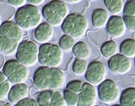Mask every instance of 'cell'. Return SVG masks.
Wrapping results in <instances>:
<instances>
[{
  "label": "cell",
  "instance_id": "obj_1",
  "mask_svg": "<svg viewBox=\"0 0 135 106\" xmlns=\"http://www.w3.org/2000/svg\"><path fill=\"white\" fill-rule=\"evenodd\" d=\"M32 81L38 91L59 90L65 85L66 75L58 67L42 66L35 71Z\"/></svg>",
  "mask_w": 135,
  "mask_h": 106
},
{
  "label": "cell",
  "instance_id": "obj_2",
  "mask_svg": "<svg viewBox=\"0 0 135 106\" xmlns=\"http://www.w3.org/2000/svg\"><path fill=\"white\" fill-rule=\"evenodd\" d=\"M41 14L46 23L52 27H59L62 26L63 21L69 14V8L65 2L52 0L43 6Z\"/></svg>",
  "mask_w": 135,
  "mask_h": 106
},
{
  "label": "cell",
  "instance_id": "obj_3",
  "mask_svg": "<svg viewBox=\"0 0 135 106\" xmlns=\"http://www.w3.org/2000/svg\"><path fill=\"white\" fill-rule=\"evenodd\" d=\"M15 19L23 31H28L36 29L41 23L42 14L37 6L25 4L18 8L15 14Z\"/></svg>",
  "mask_w": 135,
  "mask_h": 106
},
{
  "label": "cell",
  "instance_id": "obj_4",
  "mask_svg": "<svg viewBox=\"0 0 135 106\" xmlns=\"http://www.w3.org/2000/svg\"><path fill=\"white\" fill-rule=\"evenodd\" d=\"M61 27L65 35L70 36L75 40H79L87 33L89 23L84 15L79 13H71L67 16Z\"/></svg>",
  "mask_w": 135,
  "mask_h": 106
},
{
  "label": "cell",
  "instance_id": "obj_5",
  "mask_svg": "<svg viewBox=\"0 0 135 106\" xmlns=\"http://www.w3.org/2000/svg\"><path fill=\"white\" fill-rule=\"evenodd\" d=\"M63 60V51L59 46L52 43L42 44L39 48L38 62L41 66L58 67Z\"/></svg>",
  "mask_w": 135,
  "mask_h": 106
},
{
  "label": "cell",
  "instance_id": "obj_6",
  "mask_svg": "<svg viewBox=\"0 0 135 106\" xmlns=\"http://www.w3.org/2000/svg\"><path fill=\"white\" fill-rule=\"evenodd\" d=\"M3 73L11 84L25 83L29 78V68L16 60H8L3 67Z\"/></svg>",
  "mask_w": 135,
  "mask_h": 106
},
{
  "label": "cell",
  "instance_id": "obj_7",
  "mask_svg": "<svg viewBox=\"0 0 135 106\" xmlns=\"http://www.w3.org/2000/svg\"><path fill=\"white\" fill-rule=\"evenodd\" d=\"M39 48L40 46L32 41H21L15 54L16 60L27 67L35 66L38 62Z\"/></svg>",
  "mask_w": 135,
  "mask_h": 106
},
{
  "label": "cell",
  "instance_id": "obj_8",
  "mask_svg": "<svg viewBox=\"0 0 135 106\" xmlns=\"http://www.w3.org/2000/svg\"><path fill=\"white\" fill-rule=\"evenodd\" d=\"M97 92L100 100L105 104H113L120 99L121 92L114 80L105 79L99 85Z\"/></svg>",
  "mask_w": 135,
  "mask_h": 106
},
{
  "label": "cell",
  "instance_id": "obj_9",
  "mask_svg": "<svg viewBox=\"0 0 135 106\" xmlns=\"http://www.w3.org/2000/svg\"><path fill=\"white\" fill-rule=\"evenodd\" d=\"M107 69L104 63L100 61H93L89 64L84 76L87 83L95 87L107 79Z\"/></svg>",
  "mask_w": 135,
  "mask_h": 106
},
{
  "label": "cell",
  "instance_id": "obj_10",
  "mask_svg": "<svg viewBox=\"0 0 135 106\" xmlns=\"http://www.w3.org/2000/svg\"><path fill=\"white\" fill-rule=\"evenodd\" d=\"M36 101L39 106H67L63 93L59 90L39 91Z\"/></svg>",
  "mask_w": 135,
  "mask_h": 106
},
{
  "label": "cell",
  "instance_id": "obj_11",
  "mask_svg": "<svg viewBox=\"0 0 135 106\" xmlns=\"http://www.w3.org/2000/svg\"><path fill=\"white\" fill-rule=\"evenodd\" d=\"M108 68L112 73L119 75H124L128 73L132 69V61L123 55L117 54L108 60Z\"/></svg>",
  "mask_w": 135,
  "mask_h": 106
},
{
  "label": "cell",
  "instance_id": "obj_12",
  "mask_svg": "<svg viewBox=\"0 0 135 106\" xmlns=\"http://www.w3.org/2000/svg\"><path fill=\"white\" fill-rule=\"evenodd\" d=\"M0 34L8 39L18 41L20 43L23 41L24 31L14 21L6 20L3 22L0 26Z\"/></svg>",
  "mask_w": 135,
  "mask_h": 106
},
{
  "label": "cell",
  "instance_id": "obj_13",
  "mask_svg": "<svg viewBox=\"0 0 135 106\" xmlns=\"http://www.w3.org/2000/svg\"><path fill=\"white\" fill-rule=\"evenodd\" d=\"M97 92L95 86L89 83H84L80 94H79L78 106H95L97 102Z\"/></svg>",
  "mask_w": 135,
  "mask_h": 106
},
{
  "label": "cell",
  "instance_id": "obj_14",
  "mask_svg": "<svg viewBox=\"0 0 135 106\" xmlns=\"http://www.w3.org/2000/svg\"><path fill=\"white\" fill-rule=\"evenodd\" d=\"M105 27H107V32L108 36L114 39L124 36L127 29L123 18H122L119 15H112V17H110Z\"/></svg>",
  "mask_w": 135,
  "mask_h": 106
},
{
  "label": "cell",
  "instance_id": "obj_15",
  "mask_svg": "<svg viewBox=\"0 0 135 106\" xmlns=\"http://www.w3.org/2000/svg\"><path fill=\"white\" fill-rule=\"evenodd\" d=\"M54 36V29L51 24L46 22L41 23L34 29L33 37L40 44L49 43Z\"/></svg>",
  "mask_w": 135,
  "mask_h": 106
},
{
  "label": "cell",
  "instance_id": "obj_16",
  "mask_svg": "<svg viewBox=\"0 0 135 106\" xmlns=\"http://www.w3.org/2000/svg\"><path fill=\"white\" fill-rule=\"evenodd\" d=\"M29 87L25 83H19L13 85L8 94V99L12 104H17L25 98H28Z\"/></svg>",
  "mask_w": 135,
  "mask_h": 106
},
{
  "label": "cell",
  "instance_id": "obj_17",
  "mask_svg": "<svg viewBox=\"0 0 135 106\" xmlns=\"http://www.w3.org/2000/svg\"><path fill=\"white\" fill-rule=\"evenodd\" d=\"M109 19V12L104 9V8H95L92 12V24L96 29H103L104 27L107 26Z\"/></svg>",
  "mask_w": 135,
  "mask_h": 106
},
{
  "label": "cell",
  "instance_id": "obj_18",
  "mask_svg": "<svg viewBox=\"0 0 135 106\" xmlns=\"http://www.w3.org/2000/svg\"><path fill=\"white\" fill-rule=\"evenodd\" d=\"M20 42L8 39L0 34V54L4 56H12L16 54Z\"/></svg>",
  "mask_w": 135,
  "mask_h": 106
},
{
  "label": "cell",
  "instance_id": "obj_19",
  "mask_svg": "<svg viewBox=\"0 0 135 106\" xmlns=\"http://www.w3.org/2000/svg\"><path fill=\"white\" fill-rule=\"evenodd\" d=\"M73 54L79 59H83V60H87L91 56V49L85 42L79 41L74 46Z\"/></svg>",
  "mask_w": 135,
  "mask_h": 106
},
{
  "label": "cell",
  "instance_id": "obj_20",
  "mask_svg": "<svg viewBox=\"0 0 135 106\" xmlns=\"http://www.w3.org/2000/svg\"><path fill=\"white\" fill-rule=\"evenodd\" d=\"M119 52L122 55L130 59L135 58V40L128 38L122 41L119 46Z\"/></svg>",
  "mask_w": 135,
  "mask_h": 106
},
{
  "label": "cell",
  "instance_id": "obj_21",
  "mask_svg": "<svg viewBox=\"0 0 135 106\" xmlns=\"http://www.w3.org/2000/svg\"><path fill=\"white\" fill-rule=\"evenodd\" d=\"M104 3L108 12L112 15H120L123 13L125 5L123 0H104Z\"/></svg>",
  "mask_w": 135,
  "mask_h": 106
},
{
  "label": "cell",
  "instance_id": "obj_22",
  "mask_svg": "<svg viewBox=\"0 0 135 106\" xmlns=\"http://www.w3.org/2000/svg\"><path fill=\"white\" fill-rule=\"evenodd\" d=\"M118 46L114 41H107L100 46V52L104 57L110 59L113 56L118 54Z\"/></svg>",
  "mask_w": 135,
  "mask_h": 106
},
{
  "label": "cell",
  "instance_id": "obj_23",
  "mask_svg": "<svg viewBox=\"0 0 135 106\" xmlns=\"http://www.w3.org/2000/svg\"><path fill=\"white\" fill-rule=\"evenodd\" d=\"M120 104L122 106H133L135 101V88H128L121 93Z\"/></svg>",
  "mask_w": 135,
  "mask_h": 106
},
{
  "label": "cell",
  "instance_id": "obj_24",
  "mask_svg": "<svg viewBox=\"0 0 135 106\" xmlns=\"http://www.w3.org/2000/svg\"><path fill=\"white\" fill-rule=\"evenodd\" d=\"M87 36L90 39V42L94 43L96 46H102L107 41V35L104 31H89L87 33Z\"/></svg>",
  "mask_w": 135,
  "mask_h": 106
},
{
  "label": "cell",
  "instance_id": "obj_25",
  "mask_svg": "<svg viewBox=\"0 0 135 106\" xmlns=\"http://www.w3.org/2000/svg\"><path fill=\"white\" fill-rule=\"evenodd\" d=\"M88 66H89V64L86 60L77 58L76 60H74V62L73 63V67H72L73 73L77 76L85 75Z\"/></svg>",
  "mask_w": 135,
  "mask_h": 106
},
{
  "label": "cell",
  "instance_id": "obj_26",
  "mask_svg": "<svg viewBox=\"0 0 135 106\" xmlns=\"http://www.w3.org/2000/svg\"><path fill=\"white\" fill-rule=\"evenodd\" d=\"M76 44V40L73 37L68 35H63L59 40V46L65 52H69L73 50L74 46Z\"/></svg>",
  "mask_w": 135,
  "mask_h": 106
},
{
  "label": "cell",
  "instance_id": "obj_27",
  "mask_svg": "<svg viewBox=\"0 0 135 106\" xmlns=\"http://www.w3.org/2000/svg\"><path fill=\"white\" fill-rule=\"evenodd\" d=\"M15 7L10 5L9 3H6L3 2H0V17L1 19L8 20L15 14Z\"/></svg>",
  "mask_w": 135,
  "mask_h": 106
},
{
  "label": "cell",
  "instance_id": "obj_28",
  "mask_svg": "<svg viewBox=\"0 0 135 106\" xmlns=\"http://www.w3.org/2000/svg\"><path fill=\"white\" fill-rule=\"evenodd\" d=\"M63 97L67 103V106H78L79 94L68 89L63 90Z\"/></svg>",
  "mask_w": 135,
  "mask_h": 106
},
{
  "label": "cell",
  "instance_id": "obj_29",
  "mask_svg": "<svg viewBox=\"0 0 135 106\" xmlns=\"http://www.w3.org/2000/svg\"><path fill=\"white\" fill-rule=\"evenodd\" d=\"M84 83L83 81H81V80H73V81H70L67 84L65 89H68L71 92L79 94H80V92L82 90Z\"/></svg>",
  "mask_w": 135,
  "mask_h": 106
},
{
  "label": "cell",
  "instance_id": "obj_30",
  "mask_svg": "<svg viewBox=\"0 0 135 106\" xmlns=\"http://www.w3.org/2000/svg\"><path fill=\"white\" fill-rule=\"evenodd\" d=\"M11 88L12 84L8 79L0 84V100H3L8 98Z\"/></svg>",
  "mask_w": 135,
  "mask_h": 106
},
{
  "label": "cell",
  "instance_id": "obj_31",
  "mask_svg": "<svg viewBox=\"0 0 135 106\" xmlns=\"http://www.w3.org/2000/svg\"><path fill=\"white\" fill-rule=\"evenodd\" d=\"M124 15L135 16V1L134 0H128L124 5L123 9Z\"/></svg>",
  "mask_w": 135,
  "mask_h": 106
},
{
  "label": "cell",
  "instance_id": "obj_32",
  "mask_svg": "<svg viewBox=\"0 0 135 106\" xmlns=\"http://www.w3.org/2000/svg\"><path fill=\"white\" fill-rule=\"evenodd\" d=\"M123 20L125 22L126 28L131 32H135V16L124 15Z\"/></svg>",
  "mask_w": 135,
  "mask_h": 106
},
{
  "label": "cell",
  "instance_id": "obj_33",
  "mask_svg": "<svg viewBox=\"0 0 135 106\" xmlns=\"http://www.w3.org/2000/svg\"><path fill=\"white\" fill-rule=\"evenodd\" d=\"M15 106H39V104H38L36 99L31 98H25L15 104Z\"/></svg>",
  "mask_w": 135,
  "mask_h": 106
},
{
  "label": "cell",
  "instance_id": "obj_34",
  "mask_svg": "<svg viewBox=\"0 0 135 106\" xmlns=\"http://www.w3.org/2000/svg\"><path fill=\"white\" fill-rule=\"evenodd\" d=\"M8 3L12 5L13 7L15 8H21L25 5V3H26L27 0H8Z\"/></svg>",
  "mask_w": 135,
  "mask_h": 106
},
{
  "label": "cell",
  "instance_id": "obj_35",
  "mask_svg": "<svg viewBox=\"0 0 135 106\" xmlns=\"http://www.w3.org/2000/svg\"><path fill=\"white\" fill-rule=\"evenodd\" d=\"M46 0H27V2L29 3V4H31V5L34 6H39L41 5Z\"/></svg>",
  "mask_w": 135,
  "mask_h": 106
},
{
  "label": "cell",
  "instance_id": "obj_36",
  "mask_svg": "<svg viewBox=\"0 0 135 106\" xmlns=\"http://www.w3.org/2000/svg\"><path fill=\"white\" fill-rule=\"evenodd\" d=\"M81 1H82V0H64L65 3H70V4H76V3H80Z\"/></svg>",
  "mask_w": 135,
  "mask_h": 106
},
{
  "label": "cell",
  "instance_id": "obj_37",
  "mask_svg": "<svg viewBox=\"0 0 135 106\" xmlns=\"http://www.w3.org/2000/svg\"><path fill=\"white\" fill-rule=\"evenodd\" d=\"M6 80H7L6 76L4 75L3 73H1V72H0V84H1L2 83H3L4 81H6Z\"/></svg>",
  "mask_w": 135,
  "mask_h": 106
},
{
  "label": "cell",
  "instance_id": "obj_38",
  "mask_svg": "<svg viewBox=\"0 0 135 106\" xmlns=\"http://www.w3.org/2000/svg\"><path fill=\"white\" fill-rule=\"evenodd\" d=\"M6 102L5 101H3V100H0V106H5L6 105Z\"/></svg>",
  "mask_w": 135,
  "mask_h": 106
},
{
  "label": "cell",
  "instance_id": "obj_39",
  "mask_svg": "<svg viewBox=\"0 0 135 106\" xmlns=\"http://www.w3.org/2000/svg\"><path fill=\"white\" fill-rule=\"evenodd\" d=\"M5 106H14V105H13V104H12V103H10V102H9V103H7Z\"/></svg>",
  "mask_w": 135,
  "mask_h": 106
},
{
  "label": "cell",
  "instance_id": "obj_40",
  "mask_svg": "<svg viewBox=\"0 0 135 106\" xmlns=\"http://www.w3.org/2000/svg\"><path fill=\"white\" fill-rule=\"evenodd\" d=\"M112 106H122V104H112Z\"/></svg>",
  "mask_w": 135,
  "mask_h": 106
},
{
  "label": "cell",
  "instance_id": "obj_41",
  "mask_svg": "<svg viewBox=\"0 0 135 106\" xmlns=\"http://www.w3.org/2000/svg\"><path fill=\"white\" fill-rule=\"evenodd\" d=\"M1 24H2V19H1V17H0V26H1Z\"/></svg>",
  "mask_w": 135,
  "mask_h": 106
},
{
  "label": "cell",
  "instance_id": "obj_42",
  "mask_svg": "<svg viewBox=\"0 0 135 106\" xmlns=\"http://www.w3.org/2000/svg\"><path fill=\"white\" fill-rule=\"evenodd\" d=\"M133 106H135V101H134V103H133Z\"/></svg>",
  "mask_w": 135,
  "mask_h": 106
},
{
  "label": "cell",
  "instance_id": "obj_43",
  "mask_svg": "<svg viewBox=\"0 0 135 106\" xmlns=\"http://www.w3.org/2000/svg\"><path fill=\"white\" fill-rule=\"evenodd\" d=\"M95 106H98V105H95Z\"/></svg>",
  "mask_w": 135,
  "mask_h": 106
},
{
  "label": "cell",
  "instance_id": "obj_44",
  "mask_svg": "<svg viewBox=\"0 0 135 106\" xmlns=\"http://www.w3.org/2000/svg\"><path fill=\"white\" fill-rule=\"evenodd\" d=\"M92 1H94V0H92Z\"/></svg>",
  "mask_w": 135,
  "mask_h": 106
},
{
  "label": "cell",
  "instance_id": "obj_45",
  "mask_svg": "<svg viewBox=\"0 0 135 106\" xmlns=\"http://www.w3.org/2000/svg\"><path fill=\"white\" fill-rule=\"evenodd\" d=\"M134 1H135V0H134Z\"/></svg>",
  "mask_w": 135,
  "mask_h": 106
}]
</instances>
